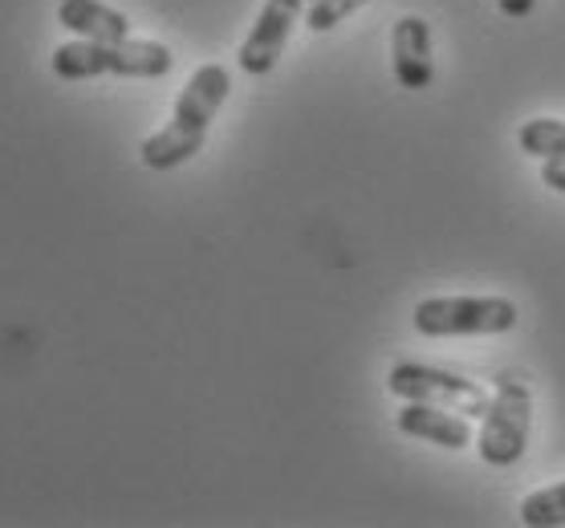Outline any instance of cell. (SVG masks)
Instances as JSON below:
<instances>
[{
    "instance_id": "6da1fadb",
    "label": "cell",
    "mask_w": 565,
    "mask_h": 528,
    "mask_svg": "<svg viewBox=\"0 0 565 528\" xmlns=\"http://www.w3.org/2000/svg\"><path fill=\"white\" fill-rule=\"evenodd\" d=\"M232 94V74L224 65H200L188 86H183L180 103L171 110V122L163 130H154L151 139L142 142V163L151 171H171L183 168L192 155H200L212 118L220 115V106L228 103Z\"/></svg>"
},
{
    "instance_id": "7a4b0ae2",
    "label": "cell",
    "mask_w": 565,
    "mask_h": 528,
    "mask_svg": "<svg viewBox=\"0 0 565 528\" xmlns=\"http://www.w3.org/2000/svg\"><path fill=\"white\" fill-rule=\"evenodd\" d=\"M53 74L62 82H86V78H168L175 57L159 41H65L50 57Z\"/></svg>"
},
{
    "instance_id": "3957f363",
    "label": "cell",
    "mask_w": 565,
    "mask_h": 528,
    "mask_svg": "<svg viewBox=\"0 0 565 528\" xmlns=\"http://www.w3.org/2000/svg\"><path fill=\"white\" fill-rule=\"evenodd\" d=\"M412 322L424 337H489L513 330L516 305L509 297H427Z\"/></svg>"
},
{
    "instance_id": "277c9868",
    "label": "cell",
    "mask_w": 565,
    "mask_h": 528,
    "mask_svg": "<svg viewBox=\"0 0 565 528\" xmlns=\"http://www.w3.org/2000/svg\"><path fill=\"white\" fill-rule=\"evenodd\" d=\"M386 390L403 402H436V407H448V411L468 414V419H484L492 407V395L480 382L463 378V374L439 370V366H427V362L391 366Z\"/></svg>"
},
{
    "instance_id": "5b68a950",
    "label": "cell",
    "mask_w": 565,
    "mask_h": 528,
    "mask_svg": "<svg viewBox=\"0 0 565 528\" xmlns=\"http://www.w3.org/2000/svg\"><path fill=\"white\" fill-rule=\"evenodd\" d=\"M529 427H533V395H529L525 382L504 378L489 414H484V427L476 435L480 460L492 467H513L525 455Z\"/></svg>"
},
{
    "instance_id": "8992f818",
    "label": "cell",
    "mask_w": 565,
    "mask_h": 528,
    "mask_svg": "<svg viewBox=\"0 0 565 528\" xmlns=\"http://www.w3.org/2000/svg\"><path fill=\"white\" fill-rule=\"evenodd\" d=\"M301 4L306 0H265V9L257 13V25L248 29L245 45L236 53V62L248 78H265L277 69L285 45H289V33H294L297 17H301Z\"/></svg>"
},
{
    "instance_id": "52a82bcc",
    "label": "cell",
    "mask_w": 565,
    "mask_h": 528,
    "mask_svg": "<svg viewBox=\"0 0 565 528\" xmlns=\"http://www.w3.org/2000/svg\"><path fill=\"white\" fill-rule=\"evenodd\" d=\"M391 69L403 90H427L436 82L431 62V25L424 17H398L391 29Z\"/></svg>"
},
{
    "instance_id": "ba28073f",
    "label": "cell",
    "mask_w": 565,
    "mask_h": 528,
    "mask_svg": "<svg viewBox=\"0 0 565 528\" xmlns=\"http://www.w3.org/2000/svg\"><path fill=\"white\" fill-rule=\"evenodd\" d=\"M398 431L412 439H427V443L448 448V451L472 448V439H476L468 414H456V411H448V407H436V402H407V407L398 411Z\"/></svg>"
},
{
    "instance_id": "9c48e42d",
    "label": "cell",
    "mask_w": 565,
    "mask_h": 528,
    "mask_svg": "<svg viewBox=\"0 0 565 528\" xmlns=\"http://www.w3.org/2000/svg\"><path fill=\"white\" fill-rule=\"evenodd\" d=\"M57 21H62L70 33L86 41H127L130 37V21L118 9L103 4V0H62L57 4Z\"/></svg>"
},
{
    "instance_id": "30bf717a",
    "label": "cell",
    "mask_w": 565,
    "mask_h": 528,
    "mask_svg": "<svg viewBox=\"0 0 565 528\" xmlns=\"http://www.w3.org/2000/svg\"><path fill=\"white\" fill-rule=\"evenodd\" d=\"M516 142L525 155L537 159H565V122L562 118H529L516 130Z\"/></svg>"
},
{
    "instance_id": "8fae6325",
    "label": "cell",
    "mask_w": 565,
    "mask_h": 528,
    "mask_svg": "<svg viewBox=\"0 0 565 528\" xmlns=\"http://www.w3.org/2000/svg\"><path fill=\"white\" fill-rule=\"evenodd\" d=\"M521 525L529 528H557L565 525V479L553 488H541L533 496H525L521 504Z\"/></svg>"
},
{
    "instance_id": "7c38bea8",
    "label": "cell",
    "mask_w": 565,
    "mask_h": 528,
    "mask_svg": "<svg viewBox=\"0 0 565 528\" xmlns=\"http://www.w3.org/2000/svg\"><path fill=\"white\" fill-rule=\"evenodd\" d=\"M362 4H371V0H313L306 9V25L313 33H330L334 25H342L347 17H354Z\"/></svg>"
},
{
    "instance_id": "4fadbf2b",
    "label": "cell",
    "mask_w": 565,
    "mask_h": 528,
    "mask_svg": "<svg viewBox=\"0 0 565 528\" xmlns=\"http://www.w3.org/2000/svg\"><path fill=\"white\" fill-rule=\"evenodd\" d=\"M541 183L565 195V159H545L541 163Z\"/></svg>"
},
{
    "instance_id": "5bb4252c",
    "label": "cell",
    "mask_w": 565,
    "mask_h": 528,
    "mask_svg": "<svg viewBox=\"0 0 565 528\" xmlns=\"http://www.w3.org/2000/svg\"><path fill=\"white\" fill-rule=\"evenodd\" d=\"M501 4V13L509 17V21H521V17H533V9H537V0H497Z\"/></svg>"
},
{
    "instance_id": "9a60e30c",
    "label": "cell",
    "mask_w": 565,
    "mask_h": 528,
    "mask_svg": "<svg viewBox=\"0 0 565 528\" xmlns=\"http://www.w3.org/2000/svg\"><path fill=\"white\" fill-rule=\"evenodd\" d=\"M306 4H313V0H306Z\"/></svg>"
}]
</instances>
